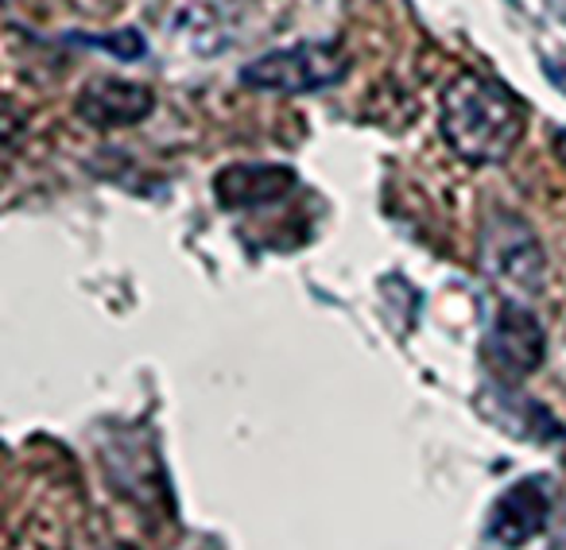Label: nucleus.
Wrapping results in <instances>:
<instances>
[{
    "label": "nucleus",
    "mask_w": 566,
    "mask_h": 550,
    "mask_svg": "<svg viewBox=\"0 0 566 550\" xmlns=\"http://www.w3.org/2000/svg\"><path fill=\"white\" fill-rule=\"evenodd\" d=\"M156 109V94L140 82H120V78H97L82 89L78 97V117L94 128H125L144 120Z\"/></svg>",
    "instance_id": "obj_6"
},
{
    "label": "nucleus",
    "mask_w": 566,
    "mask_h": 550,
    "mask_svg": "<svg viewBox=\"0 0 566 550\" xmlns=\"http://www.w3.org/2000/svg\"><path fill=\"white\" fill-rule=\"evenodd\" d=\"M547 353V338H543V326L535 322L532 310L516 307V303H504L501 315L493 318V330H489V361L501 372L504 380H524L527 372H535Z\"/></svg>",
    "instance_id": "obj_4"
},
{
    "label": "nucleus",
    "mask_w": 566,
    "mask_h": 550,
    "mask_svg": "<svg viewBox=\"0 0 566 550\" xmlns=\"http://www.w3.org/2000/svg\"><path fill=\"white\" fill-rule=\"evenodd\" d=\"M442 140L470 163H501L516 151L527 109L509 86L481 74H462L442 94Z\"/></svg>",
    "instance_id": "obj_1"
},
{
    "label": "nucleus",
    "mask_w": 566,
    "mask_h": 550,
    "mask_svg": "<svg viewBox=\"0 0 566 550\" xmlns=\"http://www.w3.org/2000/svg\"><path fill=\"white\" fill-rule=\"evenodd\" d=\"M481 264L504 292L535 295L543 292L547 260L535 241L532 225L509 210H496L481 229Z\"/></svg>",
    "instance_id": "obj_2"
},
{
    "label": "nucleus",
    "mask_w": 566,
    "mask_h": 550,
    "mask_svg": "<svg viewBox=\"0 0 566 550\" xmlns=\"http://www.w3.org/2000/svg\"><path fill=\"white\" fill-rule=\"evenodd\" d=\"M551 519V493L543 480H520L509 493H501V500L493 504L489 516V539L501 547L516 550L527 547L532 539H539L543 527Z\"/></svg>",
    "instance_id": "obj_5"
},
{
    "label": "nucleus",
    "mask_w": 566,
    "mask_h": 550,
    "mask_svg": "<svg viewBox=\"0 0 566 550\" xmlns=\"http://www.w3.org/2000/svg\"><path fill=\"white\" fill-rule=\"evenodd\" d=\"M346 78V55L331 43H300L272 51L241 71V82L260 94H315Z\"/></svg>",
    "instance_id": "obj_3"
}]
</instances>
